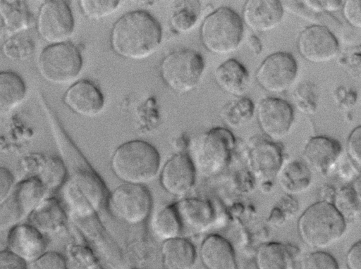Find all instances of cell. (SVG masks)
Listing matches in <instances>:
<instances>
[{
    "mask_svg": "<svg viewBox=\"0 0 361 269\" xmlns=\"http://www.w3.org/2000/svg\"><path fill=\"white\" fill-rule=\"evenodd\" d=\"M161 37V27L157 19L148 12L139 10L128 12L116 20L111 32L110 42L118 56L142 60L157 51Z\"/></svg>",
    "mask_w": 361,
    "mask_h": 269,
    "instance_id": "obj_1",
    "label": "cell"
},
{
    "mask_svg": "<svg viewBox=\"0 0 361 269\" xmlns=\"http://www.w3.org/2000/svg\"><path fill=\"white\" fill-rule=\"evenodd\" d=\"M160 165L157 150L142 140L120 145L114 152L111 168L114 175L127 184L143 185L154 180Z\"/></svg>",
    "mask_w": 361,
    "mask_h": 269,
    "instance_id": "obj_2",
    "label": "cell"
},
{
    "mask_svg": "<svg viewBox=\"0 0 361 269\" xmlns=\"http://www.w3.org/2000/svg\"><path fill=\"white\" fill-rule=\"evenodd\" d=\"M297 228L299 237L307 246L322 250L343 237L346 222L331 203L320 201L301 214Z\"/></svg>",
    "mask_w": 361,
    "mask_h": 269,
    "instance_id": "obj_3",
    "label": "cell"
},
{
    "mask_svg": "<svg viewBox=\"0 0 361 269\" xmlns=\"http://www.w3.org/2000/svg\"><path fill=\"white\" fill-rule=\"evenodd\" d=\"M235 139L224 127H215L197 137L190 144V155L196 173L210 177L221 173L228 165Z\"/></svg>",
    "mask_w": 361,
    "mask_h": 269,
    "instance_id": "obj_4",
    "label": "cell"
},
{
    "mask_svg": "<svg viewBox=\"0 0 361 269\" xmlns=\"http://www.w3.org/2000/svg\"><path fill=\"white\" fill-rule=\"evenodd\" d=\"M200 39L209 51L225 55L235 51L243 37L241 17L228 7H220L209 13L200 27Z\"/></svg>",
    "mask_w": 361,
    "mask_h": 269,
    "instance_id": "obj_5",
    "label": "cell"
},
{
    "mask_svg": "<svg viewBox=\"0 0 361 269\" xmlns=\"http://www.w3.org/2000/svg\"><path fill=\"white\" fill-rule=\"evenodd\" d=\"M204 65V60L200 53L192 49H180L171 52L162 60L160 74L173 91L187 93L198 85Z\"/></svg>",
    "mask_w": 361,
    "mask_h": 269,
    "instance_id": "obj_6",
    "label": "cell"
},
{
    "mask_svg": "<svg viewBox=\"0 0 361 269\" xmlns=\"http://www.w3.org/2000/svg\"><path fill=\"white\" fill-rule=\"evenodd\" d=\"M37 67L44 80L53 84L63 85L80 75L82 58L79 49L71 42L50 44L40 53Z\"/></svg>",
    "mask_w": 361,
    "mask_h": 269,
    "instance_id": "obj_7",
    "label": "cell"
},
{
    "mask_svg": "<svg viewBox=\"0 0 361 269\" xmlns=\"http://www.w3.org/2000/svg\"><path fill=\"white\" fill-rule=\"evenodd\" d=\"M46 190L37 177L24 180L15 185L8 199L0 206V228L11 229L29 217L44 199Z\"/></svg>",
    "mask_w": 361,
    "mask_h": 269,
    "instance_id": "obj_8",
    "label": "cell"
},
{
    "mask_svg": "<svg viewBox=\"0 0 361 269\" xmlns=\"http://www.w3.org/2000/svg\"><path fill=\"white\" fill-rule=\"evenodd\" d=\"M112 214L128 225H138L149 216L152 199L143 185L125 183L116 187L109 199Z\"/></svg>",
    "mask_w": 361,
    "mask_h": 269,
    "instance_id": "obj_9",
    "label": "cell"
},
{
    "mask_svg": "<svg viewBox=\"0 0 361 269\" xmlns=\"http://www.w3.org/2000/svg\"><path fill=\"white\" fill-rule=\"evenodd\" d=\"M64 191L69 208L80 216L96 213L102 207L105 198L102 182L92 173L75 174L67 182Z\"/></svg>",
    "mask_w": 361,
    "mask_h": 269,
    "instance_id": "obj_10",
    "label": "cell"
},
{
    "mask_svg": "<svg viewBox=\"0 0 361 269\" xmlns=\"http://www.w3.org/2000/svg\"><path fill=\"white\" fill-rule=\"evenodd\" d=\"M72 11L65 1L44 2L37 18V30L40 37L50 44L66 42L74 30Z\"/></svg>",
    "mask_w": 361,
    "mask_h": 269,
    "instance_id": "obj_11",
    "label": "cell"
},
{
    "mask_svg": "<svg viewBox=\"0 0 361 269\" xmlns=\"http://www.w3.org/2000/svg\"><path fill=\"white\" fill-rule=\"evenodd\" d=\"M298 63L288 52H276L266 57L259 65L255 79L265 91L282 93L290 88L298 75Z\"/></svg>",
    "mask_w": 361,
    "mask_h": 269,
    "instance_id": "obj_12",
    "label": "cell"
},
{
    "mask_svg": "<svg viewBox=\"0 0 361 269\" xmlns=\"http://www.w3.org/2000/svg\"><path fill=\"white\" fill-rule=\"evenodd\" d=\"M246 161L252 174L262 182L273 180L283 166V151L275 141L262 137L251 139L246 149Z\"/></svg>",
    "mask_w": 361,
    "mask_h": 269,
    "instance_id": "obj_13",
    "label": "cell"
},
{
    "mask_svg": "<svg viewBox=\"0 0 361 269\" xmlns=\"http://www.w3.org/2000/svg\"><path fill=\"white\" fill-rule=\"evenodd\" d=\"M256 115L263 133L275 142L288 135L294 120L291 105L286 100L273 96L261 100L257 107Z\"/></svg>",
    "mask_w": 361,
    "mask_h": 269,
    "instance_id": "obj_14",
    "label": "cell"
},
{
    "mask_svg": "<svg viewBox=\"0 0 361 269\" xmlns=\"http://www.w3.org/2000/svg\"><path fill=\"white\" fill-rule=\"evenodd\" d=\"M297 48L300 56L308 62L324 63L337 56L339 44L335 35L327 27L313 25L300 32Z\"/></svg>",
    "mask_w": 361,
    "mask_h": 269,
    "instance_id": "obj_15",
    "label": "cell"
},
{
    "mask_svg": "<svg viewBox=\"0 0 361 269\" xmlns=\"http://www.w3.org/2000/svg\"><path fill=\"white\" fill-rule=\"evenodd\" d=\"M196 171L188 155L178 154L164 165L160 175L163 188L171 195L183 196L195 183Z\"/></svg>",
    "mask_w": 361,
    "mask_h": 269,
    "instance_id": "obj_16",
    "label": "cell"
},
{
    "mask_svg": "<svg viewBox=\"0 0 361 269\" xmlns=\"http://www.w3.org/2000/svg\"><path fill=\"white\" fill-rule=\"evenodd\" d=\"M63 102L73 112L83 117L97 115L104 106V97L92 81L81 80L72 85L63 96Z\"/></svg>",
    "mask_w": 361,
    "mask_h": 269,
    "instance_id": "obj_17",
    "label": "cell"
},
{
    "mask_svg": "<svg viewBox=\"0 0 361 269\" xmlns=\"http://www.w3.org/2000/svg\"><path fill=\"white\" fill-rule=\"evenodd\" d=\"M283 11L280 1L248 0L244 4L241 19L251 30L266 32L280 25Z\"/></svg>",
    "mask_w": 361,
    "mask_h": 269,
    "instance_id": "obj_18",
    "label": "cell"
},
{
    "mask_svg": "<svg viewBox=\"0 0 361 269\" xmlns=\"http://www.w3.org/2000/svg\"><path fill=\"white\" fill-rule=\"evenodd\" d=\"M7 246V250L27 263L46 252L47 242L44 234L30 224H18L10 229Z\"/></svg>",
    "mask_w": 361,
    "mask_h": 269,
    "instance_id": "obj_19",
    "label": "cell"
},
{
    "mask_svg": "<svg viewBox=\"0 0 361 269\" xmlns=\"http://www.w3.org/2000/svg\"><path fill=\"white\" fill-rule=\"evenodd\" d=\"M181 227L193 233H202L214 225L216 213L207 201L200 199H185L173 205Z\"/></svg>",
    "mask_w": 361,
    "mask_h": 269,
    "instance_id": "obj_20",
    "label": "cell"
},
{
    "mask_svg": "<svg viewBox=\"0 0 361 269\" xmlns=\"http://www.w3.org/2000/svg\"><path fill=\"white\" fill-rule=\"evenodd\" d=\"M341 151V145L336 139L326 136H315L307 142L303 156L311 168L326 175L338 163Z\"/></svg>",
    "mask_w": 361,
    "mask_h": 269,
    "instance_id": "obj_21",
    "label": "cell"
},
{
    "mask_svg": "<svg viewBox=\"0 0 361 269\" xmlns=\"http://www.w3.org/2000/svg\"><path fill=\"white\" fill-rule=\"evenodd\" d=\"M200 256L207 269H238L231 244L218 234H210L202 242Z\"/></svg>",
    "mask_w": 361,
    "mask_h": 269,
    "instance_id": "obj_22",
    "label": "cell"
},
{
    "mask_svg": "<svg viewBox=\"0 0 361 269\" xmlns=\"http://www.w3.org/2000/svg\"><path fill=\"white\" fill-rule=\"evenodd\" d=\"M214 80L224 92L240 97L247 89L250 75L242 63L234 58H230L216 68Z\"/></svg>",
    "mask_w": 361,
    "mask_h": 269,
    "instance_id": "obj_23",
    "label": "cell"
},
{
    "mask_svg": "<svg viewBox=\"0 0 361 269\" xmlns=\"http://www.w3.org/2000/svg\"><path fill=\"white\" fill-rule=\"evenodd\" d=\"M298 251L280 242L262 244L255 254L257 269H295Z\"/></svg>",
    "mask_w": 361,
    "mask_h": 269,
    "instance_id": "obj_24",
    "label": "cell"
},
{
    "mask_svg": "<svg viewBox=\"0 0 361 269\" xmlns=\"http://www.w3.org/2000/svg\"><path fill=\"white\" fill-rule=\"evenodd\" d=\"M161 254L164 269H192L196 261L193 244L179 237L164 241Z\"/></svg>",
    "mask_w": 361,
    "mask_h": 269,
    "instance_id": "obj_25",
    "label": "cell"
},
{
    "mask_svg": "<svg viewBox=\"0 0 361 269\" xmlns=\"http://www.w3.org/2000/svg\"><path fill=\"white\" fill-rule=\"evenodd\" d=\"M30 225L42 234L61 230L66 223V215L61 206L54 199H44L30 215Z\"/></svg>",
    "mask_w": 361,
    "mask_h": 269,
    "instance_id": "obj_26",
    "label": "cell"
},
{
    "mask_svg": "<svg viewBox=\"0 0 361 269\" xmlns=\"http://www.w3.org/2000/svg\"><path fill=\"white\" fill-rule=\"evenodd\" d=\"M25 94L26 85L20 75L11 71L0 72V115L18 107Z\"/></svg>",
    "mask_w": 361,
    "mask_h": 269,
    "instance_id": "obj_27",
    "label": "cell"
},
{
    "mask_svg": "<svg viewBox=\"0 0 361 269\" xmlns=\"http://www.w3.org/2000/svg\"><path fill=\"white\" fill-rule=\"evenodd\" d=\"M278 175L283 189L290 194L305 192L311 182V173L307 166L296 161L282 166Z\"/></svg>",
    "mask_w": 361,
    "mask_h": 269,
    "instance_id": "obj_28",
    "label": "cell"
},
{
    "mask_svg": "<svg viewBox=\"0 0 361 269\" xmlns=\"http://www.w3.org/2000/svg\"><path fill=\"white\" fill-rule=\"evenodd\" d=\"M0 16L6 31L11 35L27 29L30 23V13L21 1H0Z\"/></svg>",
    "mask_w": 361,
    "mask_h": 269,
    "instance_id": "obj_29",
    "label": "cell"
},
{
    "mask_svg": "<svg viewBox=\"0 0 361 269\" xmlns=\"http://www.w3.org/2000/svg\"><path fill=\"white\" fill-rule=\"evenodd\" d=\"M151 226L154 235L163 241L178 237L182 230L173 206L159 209L152 218Z\"/></svg>",
    "mask_w": 361,
    "mask_h": 269,
    "instance_id": "obj_30",
    "label": "cell"
},
{
    "mask_svg": "<svg viewBox=\"0 0 361 269\" xmlns=\"http://www.w3.org/2000/svg\"><path fill=\"white\" fill-rule=\"evenodd\" d=\"M255 106L252 101L245 96L228 102L221 110L220 116L224 122L231 128H239L252 118Z\"/></svg>",
    "mask_w": 361,
    "mask_h": 269,
    "instance_id": "obj_31",
    "label": "cell"
},
{
    "mask_svg": "<svg viewBox=\"0 0 361 269\" xmlns=\"http://www.w3.org/2000/svg\"><path fill=\"white\" fill-rule=\"evenodd\" d=\"M331 204L345 222L358 219L360 215V189L343 187L335 192Z\"/></svg>",
    "mask_w": 361,
    "mask_h": 269,
    "instance_id": "obj_32",
    "label": "cell"
},
{
    "mask_svg": "<svg viewBox=\"0 0 361 269\" xmlns=\"http://www.w3.org/2000/svg\"><path fill=\"white\" fill-rule=\"evenodd\" d=\"M200 14L198 1H189L188 5H183L175 10L171 17V25L178 32L190 31L195 25Z\"/></svg>",
    "mask_w": 361,
    "mask_h": 269,
    "instance_id": "obj_33",
    "label": "cell"
},
{
    "mask_svg": "<svg viewBox=\"0 0 361 269\" xmlns=\"http://www.w3.org/2000/svg\"><path fill=\"white\" fill-rule=\"evenodd\" d=\"M42 170L44 175L41 181L47 188H57L64 182L66 168L63 162L55 156L42 158Z\"/></svg>",
    "mask_w": 361,
    "mask_h": 269,
    "instance_id": "obj_34",
    "label": "cell"
},
{
    "mask_svg": "<svg viewBox=\"0 0 361 269\" xmlns=\"http://www.w3.org/2000/svg\"><path fill=\"white\" fill-rule=\"evenodd\" d=\"M35 45L27 36H14L8 39L2 46L5 56L11 60H24L34 51Z\"/></svg>",
    "mask_w": 361,
    "mask_h": 269,
    "instance_id": "obj_35",
    "label": "cell"
},
{
    "mask_svg": "<svg viewBox=\"0 0 361 269\" xmlns=\"http://www.w3.org/2000/svg\"><path fill=\"white\" fill-rule=\"evenodd\" d=\"M79 6L87 18L100 20L116 11L120 6V1L81 0L79 1Z\"/></svg>",
    "mask_w": 361,
    "mask_h": 269,
    "instance_id": "obj_36",
    "label": "cell"
},
{
    "mask_svg": "<svg viewBox=\"0 0 361 269\" xmlns=\"http://www.w3.org/2000/svg\"><path fill=\"white\" fill-rule=\"evenodd\" d=\"M317 92L314 85L302 83L295 92L297 108L302 113L312 114L317 109Z\"/></svg>",
    "mask_w": 361,
    "mask_h": 269,
    "instance_id": "obj_37",
    "label": "cell"
},
{
    "mask_svg": "<svg viewBox=\"0 0 361 269\" xmlns=\"http://www.w3.org/2000/svg\"><path fill=\"white\" fill-rule=\"evenodd\" d=\"M301 269H339V265L332 255L322 250H317L304 257Z\"/></svg>",
    "mask_w": 361,
    "mask_h": 269,
    "instance_id": "obj_38",
    "label": "cell"
},
{
    "mask_svg": "<svg viewBox=\"0 0 361 269\" xmlns=\"http://www.w3.org/2000/svg\"><path fill=\"white\" fill-rule=\"evenodd\" d=\"M30 269H68V267L63 255L54 251H46L31 263Z\"/></svg>",
    "mask_w": 361,
    "mask_h": 269,
    "instance_id": "obj_39",
    "label": "cell"
},
{
    "mask_svg": "<svg viewBox=\"0 0 361 269\" xmlns=\"http://www.w3.org/2000/svg\"><path fill=\"white\" fill-rule=\"evenodd\" d=\"M348 160L360 169L361 165V127L358 125L350 133L346 143Z\"/></svg>",
    "mask_w": 361,
    "mask_h": 269,
    "instance_id": "obj_40",
    "label": "cell"
},
{
    "mask_svg": "<svg viewBox=\"0 0 361 269\" xmlns=\"http://www.w3.org/2000/svg\"><path fill=\"white\" fill-rule=\"evenodd\" d=\"M360 1L348 0L343 1V15L347 23L355 28L361 27Z\"/></svg>",
    "mask_w": 361,
    "mask_h": 269,
    "instance_id": "obj_41",
    "label": "cell"
},
{
    "mask_svg": "<svg viewBox=\"0 0 361 269\" xmlns=\"http://www.w3.org/2000/svg\"><path fill=\"white\" fill-rule=\"evenodd\" d=\"M14 186L13 174L8 169L0 167V206L8 199Z\"/></svg>",
    "mask_w": 361,
    "mask_h": 269,
    "instance_id": "obj_42",
    "label": "cell"
},
{
    "mask_svg": "<svg viewBox=\"0 0 361 269\" xmlns=\"http://www.w3.org/2000/svg\"><path fill=\"white\" fill-rule=\"evenodd\" d=\"M0 269H28L23 259L8 250L0 251Z\"/></svg>",
    "mask_w": 361,
    "mask_h": 269,
    "instance_id": "obj_43",
    "label": "cell"
},
{
    "mask_svg": "<svg viewBox=\"0 0 361 269\" xmlns=\"http://www.w3.org/2000/svg\"><path fill=\"white\" fill-rule=\"evenodd\" d=\"M345 263L348 269H361V244L357 241L353 244L345 256Z\"/></svg>",
    "mask_w": 361,
    "mask_h": 269,
    "instance_id": "obj_44",
    "label": "cell"
},
{
    "mask_svg": "<svg viewBox=\"0 0 361 269\" xmlns=\"http://www.w3.org/2000/svg\"><path fill=\"white\" fill-rule=\"evenodd\" d=\"M341 163L338 172L344 180H352L359 176L360 169L354 165L348 158L346 161Z\"/></svg>",
    "mask_w": 361,
    "mask_h": 269,
    "instance_id": "obj_45",
    "label": "cell"
},
{
    "mask_svg": "<svg viewBox=\"0 0 361 269\" xmlns=\"http://www.w3.org/2000/svg\"><path fill=\"white\" fill-rule=\"evenodd\" d=\"M247 44L253 54L258 56L261 54L262 50V44L256 35L252 34L249 36L247 38Z\"/></svg>",
    "mask_w": 361,
    "mask_h": 269,
    "instance_id": "obj_46",
    "label": "cell"
},
{
    "mask_svg": "<svg viewBox=\"0 0 361 269\" xmlns=\"http://www.w3.org/2000/svg\"><path fill=\"white\" fill-rule=\"evenodd\" d=\"M342 1H322L324 11H337L342 8Z\"/></svg>",
    "mask_w": 361,
    "mask_h": 269,
    "instance_id": "obj_47",
    "label": "cell"
},
{
    "mask_svg": "<svg viewBox=\"0 0 361 269\" xmlns=\"http://www.w3.org/2000/svg\"><path fill=\"white\" fill-rule=\"evenodd\" d=\"M93 269H101V268L97 267V266H96V267L93 268Z\"/></svg>",
    "mask_w": 361,
    "mask_h": 269,
    "instance_id": "obj_48",
    "label": "cell"
},
{
    "mask_svg": "<svg viewBox=\"0 0 361 269\" xmlns=\"http://www.w3.org/2000/svg\"><path fill=\"white\" fill-rule=\"evenodd\" d=\"M133 269H135V268H133Z\"/></svg>",
    "mask_w": 361,
    "mask_h": 269,
    "instance_id": "obj_49",
    "label": "cell"
}]
</instances>
